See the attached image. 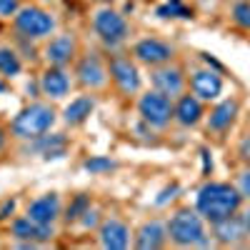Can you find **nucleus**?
I'll list each match as a JSON object with an SVG mask.
<instances>
[{"instance_id":"obj_1","label":"nucleus","mask_w":250,"mask_h":250,"mask_svg":"<svg viewBox=\"0 0 250 250\" xmlns=\"http://www.w3.org/2000/svg\"><path fill=\"white\" fill-rule=\"evenodd\" d=\"M80 28L88 43L98 45L105 53L128 50L133 35L138 33L128 5H115V3L83 5Z\"/></svg>"},{"instance_id":"obj_2","label":"nucleus","mask_w":250,"mask_h":250,"mask_svg":"<svg viewBox=\"0 0 250 250\" xmlns=\"http://www.w3.org/2000/svg\"><path fill=\"white\" fill-rule=\"evenodd\" d=\"M65 23H68L65 10L38 5V3H30L28 0L5 30L23 45V50L35 60V65H38V48L43 45L48 38H53Z\"/></svg>"},{"instance_id":"obj_3","label":"nucleus","mask_w":250,"mask_h":250,"mask_svg":"<svg viewBox=\"0 0 250 250\" xmlns=\"http://www.w3.org/2000/svg\"><path fill=\"white\" fill-rule=\"evenodd\" d=\"M190 205L210 223H220L243 210V198L230 178H205L190 193Z\"/></svg>"},{"instance_id":"obj_4","label":"nucleus","mask_w":250,"mask_h":250,"mask_svg":"<svg viewBox=\"0 0 250 250\" xmlns=\"http://www.w3.org/2000/svg\"><path fill=\"white\" fill-rule=\"evenodd\" d=\"M55 128H60V108L45 98L23 100V105L8 118V133L13 138V145L43 138Z\"/></svg>"},{"instance_id":"obj_5","label":"nucleus","mask_w":250,"mask_h":250,"mask_svg":"<svg viewBox=\"0 0 250 250\" xmlns=\"http://www.w3.org/2000/svg\"><path fill=\"white\" fill-rule=\"evenodd\" d=\"M168 223V240L175 250H203L215 248L210 223H208L190 203H175L165 210Z\"/></svg>"},{"instance_id":"obj_6","label":"nucleus","mask_w":250,"mask_h":250,"mask_svg":"<svg viewBox=\"0 0 250 250\" xmlns=\"http://www.w3.org/2000/svg\"><path fill=\"white\" fill-rule=\"evenodd\" d=\"M73 78L78 90H85L98 95L100 100L110 95V62H108V53L100 50L98 45L88 43L78 55V60L73 62Z\"/></svg>"},{"instance_id":"obj_7","label":"nucleus","mask_w":250,"mask_h":250,"mask_svg":"<svg viewBox=\"0 0 250 250\" xmlns=\"http://www.w3.org/2000/svg\"><path fill=\"white\" fill-rule=\"evenodd\" d=\"M188 65V90L195 98H200L205 105L220 100L230 93V80L228 73L218 65L213 58H185Z\"/></svg>"},{"instance_id":"obj_8","label":"nucleus","mask_w":250,"mask_h":250,"mask_svg":"<svg viewBox=\"0 0 250 250\" xmlns=\"http://www.w3.org/2000/svg\"><path fill=\"white\" fill-rule=\"evenodd\" d=\"M128 53L145 70L183 58V48H180L178 40L165 35V33H158V30H138L130 40V45H128Z\"/></svg>"},{"instance_id":"obj_9","label":"nucleus","mask_w":250,"mask_h":250,"mask_svg":"<svg viewBox=\"0 0 250 250\" xmlns=\"http://www.w3.org/2000/svg\"><path fill=\"white\" fill-rule=\"evenodd\" d=\"M240 115H243V98L238 93H228L220 100L208 105L200 130L210 143L225 145V143H230Z\"/></svg>"},{"instance_id":"obj_10","label":"nucleus","mask_w":250,"mask_h":250,"mask_svg":"<svg viewBox=\"0 0 250 250\" xmlns=\"http://www.w3.org/2000/svg\"><path fill=\"white\" fill-rule=\"evenodd\" d=\"M108 62H110V95L125 103V105H130L143 93V88L148 85L145 68L138 65L128 50L108 53Z\"/></svg>"},{"instance_id":"obj_11","label":"nucleus","mask_w":250,"mask_h":250,"mask_svg":"<svg viewBox=\"0 0 250 250\" xmlns=\"http://www.w3.org/2000/svg\"><path fill=\"white\" fill-rule=\"evenodd\" d=\"M85 48V35L80 25L65 23L53 38H48L38 48V65H58V68H73V62Z\"/></svg>"},{"instance_id":"obj_12","label":"nucleus","mask_w":250,"mask_h":250,"mask_svg":"<svg viewBox=\"0 0 250 250\" xmlns=\"http://www.w3.org/2000/svg\"><path fill=\"white\" fill-rule=\"evenodd\" d=\"M130 110L138 120H143L155 133L160 135L173 133V98L163 95L160 90L145 85L143 93L130 103Z\"/></svg>"},{"instance_id":"obj_13","label":"nucleus","mask_w":250,"mask_h":250,"mask_svg":"<svg viewBox=\"0 0 250 250\" xmlns=\"http://www.w3.org/2000/svg\"><path fill=\"white\" fill-rule=\"evenodd\" d=\"M3 233H5L10 248H50L62 235V230L38 225L25 213H15L10 220H5Z\"/></svg>"},{"instance_id":"obj_14","label":"nucleus","mask_w":250,"mask_h":250,"mask_svg":"<svg viewBox=\"0 0 250 250\" xmlns=\"http://www.w3.org/2000/svg\"><path fill=\"white\" fill-rule=\"evenodd\" d=\"M133 228L135 223L123 210L108 208L90 240L100 250H133Z\"/></svg>"},{"instance_id":"obj_15","label":"nucleus","mask_w":250,"mask_h":250,"mask_svg":"<svg viewBox=\"0 0 250 250\" xmlns=\"http://www.w3.org/2000/svg\"><path fill=\"white\" fill-rule=\"evenodd\" d=\"M70 150H73V133L65 128H55L43 138H35L23 145H13V155H20L23 160H43V163L68 158Z\"/></svg>"},{"instance_id":"obj_16","label":"nucleus","mask_w":250,"mask_h":250,"mask_svg":"<svg viewBox=\"0 0 250 250\" xmlns=\"http://www.w3.org/2000/svg\"><path fill=\"white\" fill-rule=\"evenodd\" d=\"M62 210H65V195L60 190L35 193L30 198H23V205H20V213L53 230H62Z\"/></svg>"},{"instance_id":"obj_17","label":"nucleus","mask_w":250,"mask_h":250,"mask_svg":"<svg viewBox=\"0 0 250 250\" xmlns=\"http://www.w3.org/2000/svg\"><path fill=\"white\" fill-rule=\"evenodd\" d=\"M35 83H38V95L45 98L60 108L75 90V78L70 68H58V65H38L35 68Z\"/></svg>"},{"instance_id":"obj_18","label":"nucleus","mask_w":250,"mask_h":250,"mask_svg":"<svg viewBox=\"0 0 250 250\" xmlns=\"http://www.w3.org/2000/svg\"><path fill=\"white\" fill-rule=\"evenodd\" d=\"M35 68H38L35 60L23 50V45H20L8 30L0 33V78L10 80L15 85V83H20Z\"/></svg>"},{"instance_id":"obj_19","label":"nucleus","mask_w":250,"mask_h":250,"mask_svg":"<svg viewBox=\"0 0 250 250\" xmlns=\"http://www.w3.org/2000/svg\"><path fill=\"white\" fill-rule=\"evenodd\" d=\"M145 80L148 85L160 90L163 95L168 98H178L188 90V65H185V55L178 58V60H170V62H163L158 68H150L145 70Z\"/></svg>"},{"instance_id":"obj_20","label":"nucleus","mask_w":250,"mask_h":250,"mask_svg":"<svg viewBox=\"0 0 250 250\" xmlns=\"http://www.w3.org/2000/svg\"><path fill=\"white\" fill-rule=\"evenodd\" d=\"M98 103H100L98 95L85 93V90H75L60 105V128H65L70 133L85 128V125L90 123V118L95 115V110H98Z\"/></svg>"},{"instance_id":"obj_21","label":"nucleus","mask_w":250,"mask_h":250,"mask_svg":"<svg viewBox=\"0 0 250 250\" xmlns=\"http://www.w3.org/2000/svg\"><path fill=\"white\" fill-rule=\"evenodd\" d=\"M170 248L165 213L145 215L133 228V250H165Z\"/></svg>"},{"instance_id":"obj_22","label":"nucleus","mask_w":250,"mask_h":250,"mask_svg":"<svg viewBox=\"0 0 250 250\" xmlns=\"http://www.w3.org/2000/svg\"><path fill=\"white\" fill-rule=\"evenodd\" d=\"M205 110H208L205 103L195 98L190 90H185L173 100V130H183V133L200 130Z\"/></svg>"},{"instance_id":"obj_23","label":"nucleus","mask_w":250,"mask_h":250,"mask_svg":"<svg viewBox=\"0 0 250 250\" xmlns=\"http://www.w3.org/2000/svg\"><path fill=\"white\" fill-rule=\"evenodd\" d=\"M213 243L215 248H248V233H245V220L243 213H235L215 225H210Z\"/></svg>"},{"instance_id":"obj_24","label":"nucleus","mask_w":250,"mask_h":250,"mask_svg":"<svg viewBox=\"0 0 250 250\" xmlns=\"http://www.w3.org/2000/svg\"><path fill=\"white\" fill-rule=\"evenodd\" d=\"M218 5L223 25L243 38H250V0H223Z\"/></svg>"},{"instance_id":"obj_25","label":"nucleus","mask_w":250,"mask_h":250,"mask_svg":"<svg viewBox=\"0 0 250 250\" xmlns=\"http://www.w3.org/2000/svg\"><path fill=\"white\" fill-rule=\"evenodd\" d=\"M150 10L165 23H185L195 18V5L188 0H150Z\"/></svg>"},{"instance_id":"obj_26","label":"nucleus","mask_w":250,"mask_h":250,"mask_svg":"<svg viewBox=\"0 0 250 250\" xmlns=\"http://www.w3.org/2000/svg\"><path fill=\"white\" fill-rule=\"evenodd\" d=\"M95 203V195L93 193H73V195H65V210H62V233L73 228L80 215L88 210V208Z\"/></svg>"},{"instance_id":"obj_27","label":"nucleus","mask_w":250,"mask_h":250,"mask_svg":"<svg viewBox=\"0 0 250 250\" xmlns=\"http://www.w3.org/2000/svg\"><path fill=\"white\" fill-rule=\"evenodd\" d=\"M80 170L95 178H108L120 170V160L113 155H85L80 160Z\"/></svg>"},{"instance_id":"obj_28","label":"nucleus","mask_w":250,"mask_h":250,"mask_svg":"<svg viewBox=\"0 0 250 250\" xmlns=\"http://www.w3.org/2000/svg\"><path fill=\"white\" fill-rule=\"evenodd\" d=\"M105 210H108V208L95 200V203L88 208V210L80 215V220H78L73 228H68L65 233H70V235H90V238H93L95 228L100 225V220H103V215H105Z\"/></svg>"},{"instance_id":"obj_29","label":"nucleus","mask_w":250,"mask_h":250,"mask_svg":"<svg viewBox=\"0 0 250 250\" xmlns=\"http://www.w3.org/2000/svg\"><path fill=\"white\" fill-rule=\"evenodd\" d=\"M230 180L238 188V193L245 205H250V163H233Z\"/></svg>"},{"instance_id":"obj_30","label":"nucleus","mask_w":250,"mask_h":250,"mask_svg":"<svg viewBox=\"0 0 250 250\" xmlns=\"http://www.w3.org/2000/svg\"><path fill=\"white\" fill-rule=\"evenodd\" d=\"M233 163H250V125L233 138Z\"/></svg>"},{"instance_id":"obj_31","label":"nucleus","mask_w":250,"mask_h":250,"mask_svg":"<svg viewBox=\"0 0 250 250\" xmlns=\"http://www.w3.org/2000/svg\"><path fill=\"white\" fill-rule=\"evenodd\" d=\"M28 0H0V28H8Z\"/></svg>"},{"instance_id":"obj_32","label":"nucleus","mask_w":250,"mask_h":250,"mask_svg":"<svg viewBox=\"0 0 250 250\" xmlns=\"http://www.w3.org/2000/svg\"><path fill=\"white\" fill-rule=\"evenodd\" d=\"M13 155V138L8 133V120L0 118V163Z\"/></svg>"},{"instance_id":"obj_33","label":"nucleus","mask_w":250,"mask_h":250,"mask_svg":"<svg viewBox=\"0 0 250 250\" xmlns=\"http://www.w3.org/2000/svg\"><path fill=\"white\" fill-rule=\"evenodd\" d=\"M30 3L48 5V8H58V10H65V8H68V0H30Z\"/></svg>"},{"instance_id":"obj_34","label":"nucleus","mask_w":250,"mask_h":250,"mask_svg":"<svg viewBox=\"0 0 250 250\" xmlns=\"http://www.w3.org/2000/svg\"><path fill=\"white\" fill-rule=\"evenodd\" d=\"M243 220H245V233H248V248H250V205H243Z\"/></svg>"},{"instance_id":"obj_35","label":"nucleus","mask_w":250,"mask_h":250,"mask_svg":"<svg viewBox=\"0 0 250 250\" xmlns=\"http://www.w3.org/2000/svg\"><path fill=\"white\" fill-rule=\"evenodd\" d=\"M93 3H115V5H130L133 0H83V5H93Z\"/></svg>"},{"instance_id":"obj_36","label":"nucleus","mask_w":250,"mask_h":250,"mask_svg":"<svg viewBox=\"0 0 250 250\" xmlns=\"http://www.w3.org/2000/svg\"><path fill=\"white\" fill-rule=\"evenodd\" d=\"M213 3H223V0H213Z\"/></svg>"},{"instance_id":"obj_37","label":"nucleus","mask_w":250,"mask_h":250,"mask_svg":"<svg viewBox=\"0 0 250 250\" xmlns=\"http://www.w3.org/2000/svg\"><path fill=\"white\" fill-rule=\"evenodd\" d=\"M3 30H5V28H0V33H3Z\"/></svg>"}]
</instances>
